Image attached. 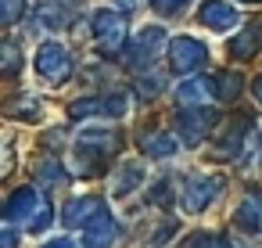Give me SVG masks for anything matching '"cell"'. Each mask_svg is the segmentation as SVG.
<instances>
[{
  "instance_id": "obj_14",
  "label": "cell",
  "mask_w": 262,
  "mask_h": 248,
  "mask_svg": "<svg viewBox=\"0 0 262 248\" xmlns=\"http://www.w3.org/2000/svg\"><path fill=\"white\" fill-rule=\"evenodd\" d=\"M22 0H4V26H15L18 22V15H22Z\"/></svg>"
},
{
  "instance_id": "obj_4",
  "label": "cell",
  "mask_w": 262,
  "mask_h": 248,
  "mask_svg": "<svg viewBox=\"0 0 262 248\" xmlns=\"http://www.w3.org/2000/svg\"><path fill=\"white\" fill-rule=\"evenodd\" d=\"M18 212H22L26 226H33V230L47 226V219H51L47 198H43V194H36V191H18V198H11V205H8V216H11V219H18Z\"/></svg>"
},
{
  "instance_id": "obj_7",
  "label": "cell",
  "mask_w": 262,
  "mask_h": 248,
  "mask_svg": "<svg viewBox=\"0 0 262 248\" xmlns=\"http://www.w3.org/2000/svg\"><path fill=\"white\" fill-rule=\"evenodd\" d=\"M230 51L237 54V58H248V54H255V51H262V26H248L233 44H230Z\"/></svg>"
},
{
  "instance_id": "obj_1",
  "label": "cell",
  "mask_w": 262,
  "mask_h": 248,
  "mask_svg": "<svg viewBox=\"0 0 262 248\" xmlns=\"http://www.w3.org/2000/svg\"><path fill=\"white\" fill-rule=\"evenodd\" d=\"M36 72L47 79V83H65L72 76V54L61 47V44H43L36 51Z\"/></svg>"
},
{
  "instance_id": "obj_13",
  "label": "cell",
  "mask_w": 262,
  "mask_h": 248,
  "mask_svg": "<svg viewBox=\"0 0 262 248\" xmlns=\"http://www.w3.org/2000/svg\"><path fill=\"white\" fill-rule=\"evenodd\" d=\"M187 248H230L223 237H215V234H205V237H194Z\"/></svg>"
},
{
  "instance_id": "obj_3",
  "label": "cell",
  "mask_w": 262,
  "mask_h": 248,
  "mask_svg": "<svg viewBox=\"0 0 262 248\" xmlns=\"http://www.w3.org/2000/svg\"><path fill=\"white\" fill-rule=\"evenodd\" d=\"M205 58H208V47L201 40H194V36H176L169 44V65H172V72H194V69L205 65Z\"/></svg>"
},
{
  "instance_id": "obj_9",
  "label": "cell",
  "mask_w": 262,
  "mask_h": 248,
  "mask_svg": "<svg viewBox=\"0 0 262 248\" xmlns=\"http://www.w3.org/2000/svg\"><path fill=\"white\" fill-rule=\"evenodd\" d=\"M258 219H262V201L251 194V198L237 209V223H241V226H258Z\"/></svg>"
},
{
  "instance_id": "obj_16",
  "label": "cell",
  "mask_w": 262,
  "mask_h": 248,
  "mask_svg": "<svg viewBox=\"0 0 262 248\" xmlns=\"http://www.w3.org/2000/svg\"><path fill=\"white\" fill-rule=\"evenodd\" d=\"M115 4H119V8H137L140 0H115Z\"/></svg>"
},
{
  "instance_id": "obj_6",
  "label": "cell",
  "mask_w": 262,
  "mask_h": 248,
  "mask_svg": "<svg viewBox=\"0 0 262 248\" xmlns=\"http://www.w3.org/2000/svg\"><path fill=\"white\" fill-rule=\"evenodd\" d=\"M158 47H165V33H162L158 26H151V29H147V33H140V40L133 44V51H137V54H129V61H133V65H140V61L147 65V61L158 54Z\"/></svg>"
},
{
  "instance_id": "obj_12",
  "label": "cell",
  "mask_w": 262,
  "mask_h": 248,
  "mask_svg": "<svg viewBox=\"0 0 262 248\" xmlns=\"http://www.w3.org/2000/svg\"><path fill=\"white\" fill-rule=\"evenodd\" d=\"M151 4H155L158 15H180V11L190 4V0H151Z\"/></svg>"
},
{
  "instance_id": "obj_8",
  "label": "cell",
  "mask_w": 262,
  "mask_h": 248,
  "mask_svg": "<svg viewBox=\"0 0 262 248\" xmlns=\"http://www.w3.org/2000/svg\"><path fill=\"white\" fill-rule=\"evenodd\" d=\"M94 212H101V205H97L94 198H86V201L79 198V201H72V205L65 209V223H72V226H90L86 219H90Z\"/></svg>"
},
{
  "instance_id": "obj_2",
  "label": "cell",
  "mask_w": 262,
  "mask_h": 248,
  "mask_svg": "<svg viewBox=\"0 0 262 248\" xmlns=\"http://www.w3.org/2000/svg\"><path fill=\"white\" fill-rule=\"evenodd\" d=\"M94 44L104 54L122 51V44H126V22L115 11H94Z\"/></svg>"
},
{
  "instance_id": "obj_15",
  "label": "cell",
  "mask_w": 262,
  "mask_h": 248,
  "mask_svg": "<svg viewBox=\"0 0 262 248\" xmlns=\"http://www.w3.org/2000/svg\"><path fill=\"white\" fill-rule=\"evenodd\" d=\"M251 90H255V97H258V105H262V76L255 79V87H251Z\"/></svg>"
},
{
  "instance_id": "obj_10",
  "label": "cell",
  "mask_w": 262,
  "mask_h": 248,
  "mask_svg": "<svg viewBox=\"0 0 262 248\" xmlns=\"http://www.w3.org/2000/svg\"><path fill=\"white\" fill-rule=\"evenodd\" d=\"M215 94H219V97H237V94H241V76H237V72L215 76Z\"/></svg>"
},
{
  "instance_id": "obj_11",
  "label": "cell",
  "mask_w": 262,
  "mask_h": 248,
  "mask_svg": "<svg viewBox=\"0 0 262 248\" xmlns=\"http://www.w3.org/2000/svg\"><path fill=\"white\" fill-rule=\"evenodd\" d=\"M18 61H22L18 44H15V40H8V44H4V72H8V76H15V72H18Z\"/></svg>"
},
{
  "instance_id": "obj_5",
  "label": "cell",
  "mask_w": 262,
  "mask_h": 248,
  "mask_svg": "<svg viewBox=\"0 0 262 248\" xmlns=\"http://www.w3.org/2000/svg\"><path fill=\"white\" fill-rule=\"evenodd\" d=\"M198 18L208 29H215V33H226V29H233L241 22V15H237V8L230 4V0H205L201 11H198Z\"/></svg>"
}]
</instances>
